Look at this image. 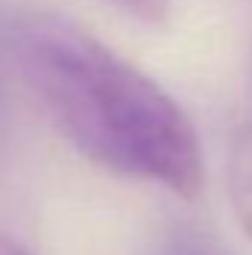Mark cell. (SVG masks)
Instances as JSON below:
<instances>
[{"instance_id":"6da1fadb","label":"cell","mask_w":252,"mask_h":255,"mask_svg":"<svg viewBox=\"0 0 252 255\" xmlns=\"http://www.w3.org/2000/svg\"><path fill=\"white\" fill-rule=\"evenodd\" d=\"M9 45L30 92L86 160L184 199L202 190L196 128L148 74L54 12L21 15Z\"/></svg>"},{"instance_id":"7a4b0ae2","label":"cell","mask_w":252,"mask_h":255,"mask_svg":"<svg viewBox=\"0 0 252 255\" xmlns=\"http://www.w3.org/2000/svg\"><path fill=\"white\" fill-rule=\"evenodd\" d=\"M232 202L238 211V220L244 226V232L252 238V130H247L232 151Z\"/></svg>"},{"instance_id":"3957f363","label":"cell","mask_w":252,"mask_h":255,"mask_svg":"<svg viewBox=\"0 0 252 255\" xmlns=\"http://www.w3.org/2000/svg\"><path fill=\"white\" fill-rule=\"evenodd\" d=\"M119 9H125L127 15L139 18V21H148V24H157L169 15V6L172 0H113Z\"/></svg>"},{"instance_id":"277c9868","label":"cell","mask_w":252,"mask_h":255,"mask_svg":"<svg viewBox=\"0 0 252 255\" xmlns=\"http://www.w3.org/2000/svg\"><path fill=\"white\" fill-rule=\"evenodd\" d=\"M0 255H30L21 244H15V241H9V238H0Z\"/></svg>"}]
</instances>
